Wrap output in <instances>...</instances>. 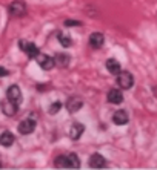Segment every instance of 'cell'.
Here are the masks:
<instances>
[{
  "label": "cell",
  "instance_id": "cell-5",
  "mask_svg": "<svg viewBox=\"0 0 157 170\" xmlns=\"http://www.w3.org/2000/svg\"><path fill=\"white\" fill-rule=\"evenodd\" d=\"M6 98L16 104H20L22 103V92H20V87L17 84H11L6 91Z\"/></svg>",
  "mask_w": 157,
  "mask_h": 170
},
{
  "label": "cell",
  "instance_id": "cell-7",
  "mask_svg": "<svg viewBox=\"0 0 157 170\" xmlns=\"http://www.w3.org/2000/svg\"><path fill=\"white\" fill-rule=\"evenodd\" d=\"M19 132L22 133V135H29V133H32L34 132V129H36V121L32 120V118H26L23 121L19 123Z\"/></svg>",
  "mask_w": 157,
  "mask_h": 170
},
{
  "label": "cell",
  "instance_id": "cell-3",
  "mask_svg": "<svg viewBox=\"0 0 157 170\" xmlns=\"http://www.w3.org/2000/svg\"><path fill=\"white\" fill-rule=\"evenodd\" d=\"M19 46H20V49L25 52L26 55L29 57V58H36L39 54H40V51H39V48L34 45V43H31V42H26V40H20L19 42Z\"/></svg>",
  "mask_w": 157,
  "mask_h": 170
},
{
  "label": "cell",
  "instance_id": "cell-6",
  "mask_svg": "<svg viewBox=\"0 0 157 170\" xmlns=\"http://www.w3.org/2000/svg\"><path fill=\"white\" fill-rule=\"evenodd\" d=\"M82 106H83V100L80 97H69L68 101H66V110H68L69 114L78 112V110L82 109Z\"/></svg>",
  "mask_w": 157,
  "mask_h": 170
},
{
  "label": "cell",
  "instance_id": "cell-10",
  "mask_svg": "<svg viewBox=\"0 0 157 170\" xmlns=\"http://www.w3.org/2000/svg\"><path fill=\"white\" fill-rule=\"evenodd\" d=\"M2 110H3V114L6 115V117H14L16 114H17V110H19V104H16V103H12V101H3L2 103Z\"/></svg>",
  "mask_w": 157,
  "mask_h": 170
},
{
  "label": "cell",
  "instance_id": "cell-21",
  "mask_svg": "<svg viewBox=\"0 0 157 170\" xmlns=\"http://www.w3.org/2000/svg\"><path fill=\"white\" fill-rule=\"evenodd\" d=\"M63 25L66 28H74V26H82V22H78V20H65Z\"/></svg>",
  "mask_w": 157,
  "mask_h": 170
},
{
  "label": "cell",
  "instance_id": "cell-18",
  "mask_svg": "<svg viewBox=\"0 0 157 170\" xmlns=\"http://www.w3.org/2000/svg\"><path fill=\"white\" fill-rule=\"evenodd\" d=\"M54 166L57 169H68V155H62V156H57L54 159Z\"/></svg>",
  "mask_w": 157,
  "mask_h": 170
},
{
  "label": "cell",
  "instance_id": "cell-14",
  "mask_svg": "<svg viewBox=\"0 0 157 170\" xmlns=\"http://www.w3.org/2000/svg\"><path fill=\"white\" fill-rule=\"evenodd\" d=\"M54 61H55V66H59V68H66V66L69 65V61H71V57H69L68 54L62 52V54H57V55L54 57Z\"/></svg>",
  "mask_w": 157,
  "mask_h": 170
},
{
  "label": "cell",
  "instance_id": "cell-11",
  "mask_svg": "<svg viewBox=\"0 0 157 170\" xmlns=\"http://www.w3.org/2000/svg\"><path fill=\"white\" fill-rule=\"evenodd\" d=\"M130 120V117H128V114H126V110H116L114 112V115H112V121L114 124H117V126H125L126 123Z\"/></svg>",
  "mask_w": 157,
  "mask_h": 170
},
{
  "label": "cell",
  "instance_id": "cell-20",
  "mask_svg": "<svg viewBox=\"0 0 157 170\" xmlns=\"http://www.w3.org/2000/svg\"><path fill=\"white\" fill-rule=\"evenodd\" d=\"M62 109V103L60 101H54L52 104H50V107H48V112L51 114V115H55L59 110Z\"/></svg>",
  "mask_w": 157,
  "mask_h": 170
},
{
  "label": "cell",
  "instance_id": "cell-9",
  "mask_svg": "<svg viewBox=\"0 0 157 170\" xmlns=\"http://www.w3.org/2000/svg\"><path fill=\"white\" fill-rule=\"evenodd\" d=\"M105 43V35L102 32H93L91 35H89V46L94 49H99L102 48Z\"/></svg>",
  "mask_w": 157,
  "mask_h": 170
},
{
  "label": "cell",
  "instance_id": "cell-8",
  "mask_svg": "<svg viewBox=\"0 0 157 170\" xmlns=\"http://www.w3.org/2000/svg\"><path fill=\"white\" fill-rule=\"evenodd\" d=\"M105 166H106V159L100 153H93L89 156V167H93V169H103Z\"/></svg>",
  "mask_w": 157,
  "mask_h": 170
},
{
  "label": "cell",
  "instance_id": "cell-4",
  "mask_svg": "<svg viewBox=\"0 0 157 170\" xmlns=\"http://www.w3.org/2000/svg\"><path fill=\"white\" fill-rule=\"evenodd\" d=\"M8 11H9V14L14 16V17H22V16L26 14V5L22 0H16V2H12V3L9 5Z\"/></svg>",
  "mask_w": 157,
  "mask_h": 170
},
{
  "label": "cell",
  "instance_id": "cell-15",
  "mask_svg": "<svg viewBox=\"0 0 157 170\" xmlns=\"http://www.w3.org/2000/svg\"><path fill=\"white\" fill-rule=\"evenodd\" d=\"M83 132H85V126L80 124V123H74V124L71 126V129H69V136H71L73 140H78Z\"/></svg>",
  "mask_w": 157,
  "mask_h": 170
},
{
  "label": "cell",
  "instance_id": "cell-19",
  "mask_svg": "<svg viewBox=\"0 0 157 170\" xmlns=\"http://www.w3.org/2000/svg\"><path fill=\"white\" fill-rule=\"evenodd\" d=\"M59 43L63 46V48H71L73 46V40L68 34H59Z\"/></svg>",
  "mask_w": 157,
  "mask_h": 170
},
{
  "label": "cell",
  "instance_id": "cell-2",
  "mask_svg": "<svg viewBox=\"0 0 157 170\" xmlns=\"http://www.w3.org/2000/svg\"><path fill=\"white\" fill-rule=\"evenodd\" d=\"M37 60V65L43 69V71H51L52 68L55 66V61H54V57H50L46 54H39L36 57Z\"/></svg>",
  "mask_w": 157,
  "mask_h": 170
},
{
  "label": "cell",
  "instance_id": "cell-22",
  "mask_svg": "<svg viewBox=\"0 0 157 170\" xmlns=\"http://www.w3.org/2000/svg\"><path fill=\"white\" fill-rule=\"evenodd\" d=\"M6 75H9L8 69H5L3 66H0V77H6Z\"/></svg>",
  "mask_w": 157,
  "mask_h": 170
},
{
  "label": "cell",
  "instance_id": "cell-16",
  "mask_svg": "<svg viewBox=\"0 0 157 170\" xmlns=\"http://www.w3.org/2000/svg\"><path fill=\"white\" fill-rule=\"evenodd\" d=\"M106 69L112 74V75H119L120 71H122L120 63H119L116 58H109V60H106Z\"/></svg>",
  "mask_w": 157,
  "mask_h": 170
},
{
  "label": "cell",
  "instance_id": "cell-12",
  "mask_svg": "<svg viewBox=\"0 0 157 170\" xmlns=\"http://www.w3.org/2000/svg\"><path fill=\"white\" fill-rule=\"evenodd\" d=\"M108 101L112 103V104H120V103L123 101V94H122V91H119V89H111V91L108 92Z\"/></svg>",
  "mask_w": 157,
  "mask_h": 170
},
{
  "label": "cell",
  "instance_id": "cell-1",
  "mask_svg": "<svg viewBox=\"0 0 157 170\" xmlns=\"http://www.w3.org/2000/svg\"><path fill=\"white\" fill-rule=\"evenodd\" d=\"M117 84H119L123 91L131 89L132 84H134V77H132V74L128 72V71H120V74L117 75Z\"/></svg>",
  "mask_w": 157,
  "mask_h": 170
},
{
  "label": "cell",
  "instance_id": "cell-17",
  "mask_svg": "<svg viewBox=\"0 0 157 170\" xmlns=\"http://www.w3.org/2000/svg\"><path fill=\"white\" fill-rule=\"evenodd\" d=\"M80 159L77 153H68V169H78Z\"/></svg>",
  "mask_w": 157,
  "mask_h": 170
},
{
  "label": "cell",
  "instance_id": "cell-13",
  "mask_svg": "<svg viewBox=\"0 0 157 170\" xmlns=\"http://www.w3.org/2000/svg\"><path fill=\"white\" fill-rule=\"evenodd\" d=\"M14 141H16V138H14V135H12V132H9V130H5L2 135H0V144L3 147H9L14 144Z\"/></svg>",
  "mask_w": 157,
  "mask_h": 170
}]
</instances>
